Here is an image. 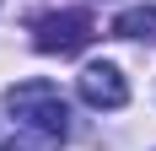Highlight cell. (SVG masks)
<instances>
[{"label": "cell", "mask_w": 156, "mask_h": 151, "mask_svg": "<svg viewBox=\"0 0 156 151\" xmlns=\"http://www.w3.org/2000/svg\"><path fill=\"white\" fill-rule=\"evenodd\" d=\"M5 108H11V119H22V130L43 140H65L70 135V103H65V92L43 76H32V81H16L5 92Z\"/></svg>", "instance_id": "6da1fadb"}, {"label": "cell", "mask_w": 156, "mask_h": 151, "mask_svg": "<svg viewBox=\"0 0 156 151\" xmlns=\"http://www.w3.org/2000/svg\"><path fill=\"white\" fill-rule=\"evenodd\" d=\"M97 38V22H92V11H48V16H38L32 22V49L38 54H81V49Z\"/></svg>", "instance_id": "7a4b0ae2"}, {"label": "cell", "mask_w": 156, "mask_h": 151, "mask_svg": "<svg viewBox=\"0 0 156 151\" xmlns=\"http://www.w3.org/2000/svg\"><path fill=\"white\" fill-rule=\"evenodd\" d=\"M76 87H81V103H92V108H124V103H129L124 70H119V65H108V60L86 65V70L76 76Z\"/></svg>", "instance_id": "3957f363"}, {"label": "cell", "mask_w": 156, "mask_h": 151, "mask_svg": "<svg viewBox=\"0 0 156 151\" xmlns=\"http://www.w3.org/2000/svg\"><path fill=\"white\" fill-rule=\"evenodd\" d=\"M113 38H135V43H156V6H129L113 16Z\"/></svg>", "instance_id": "277c9868"}, {"label": "cell", "mask_w": 156, "mask_h": 151, "mask_svg": "<svg viewBox=\"0 0 156 151\" xmlns=\"http://www.w3.org/2000/svg\"><path fill=\"white\" fill-rule=\"evenodd\" d=\"M43 146H48L43 135H32V130H16V135L5 140V146H0V151H43Z\"/></svg>", "instance_id": "5b68a950"}]
</instances>
